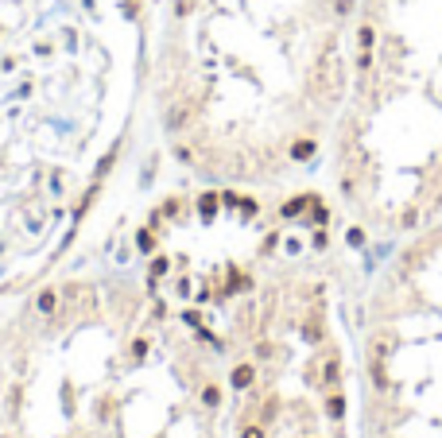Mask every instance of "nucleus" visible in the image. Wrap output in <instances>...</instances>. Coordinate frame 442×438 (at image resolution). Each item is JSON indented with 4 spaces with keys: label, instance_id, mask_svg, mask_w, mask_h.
<instances>
[{
    "label": "nucleus",
    "instance_id": "f257e3e1",
    "mask_svg": "<svg viewBox=\"0 0 442 438\" xmlns=\"http://www.w3.org/2000/svg\"><path fill=\"white\" fill-rule=\"evenodd\" d=\"M120 0H0V252L67 218L120 74Z\"/></svg>",
    "mask_w": 442,
    "mask_h": 438
},
{
    "label": "nucleus",
    "instance_id": "f03ea898",
    "mask_svg": "<svg viewBox=\"0 0 442 438\" xmlns=\"http://www.w3.org/2000/svg\"><path fill=\"white\" fill-rule=\"evenodd\" d=\"M368 380H373L376 392H388V388H392V376H388V345H384V337H376L373 349H368Z\"/></svg>",
    "mask_w": 442,
    "mask_h": 438
},
{
    "label": "nucleus",
    "instance_id": "7ed1b4c3",
    "mask_svg": "<svg viewBox=\"0 0 442 438\" xmlns=\"http://www.w3.org/2000/svg\"><path fill=\"white\" fill-rule=\"evenodd\" d=\"M322 408H326V419L341 423V419H346V392H341L338 384H334V388H326V395H322Z\"/></svg>",
    "mask_w": 442,
    "mask_h": 438
}]
</instances>
